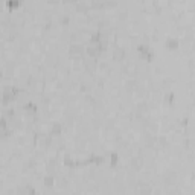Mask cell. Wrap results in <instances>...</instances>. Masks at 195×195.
<instances>
[{"instance_id": "cell-3", "label": "cell", "mask_w": 195, "mask_h": 195, "mask_svg": "<svg viewBox=\"0 0 195 195\" xmlns=\"http://www.w3.org/2000/svg\"><path fill=\"white\" fill-rule=\"evenodd\" d=\"M84 53V47L81 44H72L70 46V55L72 57H81Z\"/></svg>"}, {"instance_id": "cell-9", "label": "cell", "mask_w": 195, "mask_h": 195, "mask_svg": "<svg viewBox=\"0 0 195 195\" xmlns=\"http://www.w3.org/2000/svg\"><path fill=\"white\" fill-rule=\"evenodd\" d=\"M12 134V131L6 127V128H3V130H0V139H8L9 136Z\"/></svg>"}, {"instance_id": "cell-15", "label": "cell", "mask_w": 195, "mask_h": 195, "mask_svg": "<svg viewBox=\"0 0 195 195\" xmlns=\"http://www.w3.org/2000/svg\"><path fill=\"white\" fill-rule=\"evenodd\" d=\"M166 101H168V102H172V101H174V93L166 95Z\"/></svg>"}, {"instance_id": "cell-14", "label": "cell", "mask_w": 195, "mask_h": 195, "mask_svg": "<svg viewBox=\"0 0 195 195\" xmlns=\"http://www.w3.org/2000/svg\"><path fill=\"white\" fill-rule=\"evenodd\" d=\"M117 160H119V157H117V154H111V166H116L117 165Z\"/></svg>"}, {"instance_id": "cell-2", "label": "cell", "mask_w": 195, "mask_h": 195, "mask_svg": "<svg viewBox=\"0 0 195 195\" xmlns=\"http://www.w3.org/2000/svg\"><path fill=\"white\" fill-rule=\"evenodd\" d=\"M137 52H139L140 58H142V60H146V61H151L153 57H154V53L151 52V49H150L148 46H145V44H140V46L137 47Z\"/></svg>"}, {"instance_id": "cell-8", "label": "cell", "mask_w": 195, "mask_h": 195, "mask_svg": "<svg viewBox=\"0 0 195 195\" xmlns=\"http://www.w3.org/2000/svg\"><path fill=\"white\" fill-rule=\"evenodd\" d=\"M25 110H26L28 113H37V105H35V104H32V102L25 104Z\"/></svg>"}, {"instance_id": "cell-4", "label": "cell", "mask_w": 195, "mask_h": 195, "mask_svg": "<svg viewBox=\"0 0 195 195\" xmlns=\"http://www.w3.org/2000/svg\"><path fill=\"white\" fill-rule=\"evenodd\" d=\"M123 57H125V50H123L122 47H116L115 52H113V58H115L116 61H120Z\"/></svg>"}, {"instance_id": "cell-5", "label": "cell", "mask_w": 195, "mask_h": 195, "mask_svg": "<svg viewBox=\"0 0 195 195\" xmlns=\"http://www.w3.org/2000/svg\"><path fill=\"white\" fill-rule=\"evenodd\" d=\"M61 130H63L61 123L55 122V123H52V128H50V134H53V136H58V134H61Z\"/></svg>"}, {"instance_id": "cell-13", "label": "cell", "mask_w": 195, "mask_h": 195, "mask_svg": "<svg viewBox=\"0 0 195 195\" xmlns=\"http://www.w3.org/2000/svg\"><path fill=\"white\" fill-rule=\"evenodd\" d=\"M44 185H46V186H52V185H53V178H52V177H46V178H44Z\"/></svg>"}, {"instance_id": "cell-11", "label": "cell", "mask_w": 195, "mask_h": 195, "mask_svg": "<svg viewBox=\"0 0 195 195\" xmlns=\"http://www.w3.org/2000/svg\"><path fill=\"white\" fill-rule=\"evenodd\" d=\"M88 8H87V5L85 3H78L76 5V11H87Z\"/></svg>"}, {"instance_id": "cell-7", "label": "cell", "mask_w": 195, "mask_h": 195, "mask_svg": "<svg viewBox=\"0 0 195 195\" xmlns=\"http://www.w3.org/2000/svg\"><path fill=\"white\" fill-rule=\"evenodd\" d=\"M21 2H23V0H8L6 5H8L9 9H15V8H18V6L21 5Z\"/></svg>"}, {"instance_id": "cell-1", "label": "cell", "mask_w": 195, "mask_h": 195, "mask_svg": "<svg viewBox=\"0 0 195 195\" xmlns=\"http://www.w3.org/2000/svg\"><path fill=\"white\" fill-rule=\"evenodd\" d=\"M20 90L17 88V87H6L5 90H3V104H8V102H11L12 99H15V95L18 93Z\"/></svg>"}, {"instance_id": "cell-16", "label": "cell", "mask_w": 195, "mask_h": 195, "mask_svg": "<svg viewBox=\"0 0 195 195\" xmlns=\"http://www.w3.org/2000/svg\"><path fill=\"white\" fill-rule=\"evenodd\" d=\"M5 113H6V116H9V117L14 116V110H12V108H8V110H6Z\"/></svg>"}, {"instance_id": "cell-17", "label": "cell", "mask_w": 195, "mask_h": 195, "mask_svg": "<svg viewBox=\"0 0 195 195\" xmlns=\"http://www.w3.org/2000/svg\"><path fill=\"white\" fill-rule=\"evenodd\" d=\"M61 23H63L64 26H67V23H69V17H63V18H61Z\"/></svg>"}, {"instance_id": "cell-12", "label": "cell", "mask_w": 195, "mask_h": 195, "mask_svg": "<svg viewBox=\"0 0 195 195\" xmlns=\"http://www.w3.org/2000/svg\"><path fill=\"white\" fill-rule=\"evenodd\" d=\"M8 127V120L5 119V117H0V130H3V128H6Z\"/></svg>"}, {"instance_id": "cell-18", "label": "cell", "mask_w": 195, "mask_h": 195, "mask_svg": "<svg viewBox=\"0 0 195 195\" xmlns=\"http://www.w3.org/2000/svg\"><path fill=\"white\" fill-rule=\"evenodd\" d=\"M66 2H78V0H66Z\"/></svg>"}, {"instance_id": "cell-10", "label": "cell", "mask_w": 195, "mask_h": 195, "mask_svg": "<svg viewBox=\"0 0 195 195\" xmlns=\"http://www.w3.org/2000/svg\"><path fill=\"white\" fill-rule=\"evenodd\" d=\"M102 38V34L101 32H93L92 37H90V43H99Z\"/></svg>"}, {"instance_id": "cell-6", "label": "cell", "mask_w": 195, "mask_h": 195, "mask_svg": "<svg viewBox=\"0 0 195 195\" xmlns=\"http://www.w3.org/2000/svg\"><path fill=\"white\" fill-rule=\"evenodd\" d=\"M166 47L168 49H177L178 47V41L175 38H168L166 40Z\"/></svg>"}]
</instances>
